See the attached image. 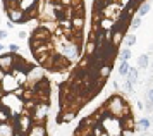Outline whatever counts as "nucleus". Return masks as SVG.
Wrapping results in <instances>:
<instances>
[{
  "label": "nucleus",
  "mask_w": 153,
  "mask_h": 136,
  "mask_svg": "<svg viewBox=\"0 0 153 136\" xmlns=\"http://www.w3.org/2000/svg\"><path fill=\"white\" fill-rule=\"evenodd\" d=\"M150 126H152L150 119H141V121L138 123V128H139V129H148Z\"/></svg>",
  "instance_id": "ddd939ff"
},
{
  "label": "nucleus",
  "mask_w": 153,
  "mask_h": 136,
  "mask_svg": "<svg viewBox=\"0 0 153 136\" xmlns=\"http://www.w3.org/2000/svg\"><path fill=\"white\" fill-rule=\"evenodd\" d=\"M127 81L129 83H132V84H134V83H136V79H138V71H136V69H129V71H127Z\"/></svg>",
  "instance_id": "6e6552de"
},
{
  "label": "nucleus",
  "mask_w": 153,
  "mask_h": 136,
  "mask_svg": "<svg viewBox=\"0 0 153 136\" xmlns=\"http://www.w3.org/2000/svg\"><path fill=\"white\" fill-rule=\"evenodd\" d=\"M150 2H143V4H141V5H139V16H145L146 12H148V10H150Z\"/></svg>",
  "instance_id": "f8f14e48"
},
{
  "label": "nucleus",
  "mask_w": 153,
  "mask_h": 136,
  "mask_svg": "<svg viewBox=\"0 0 153 136\" xmlns=\"http://www.w3.org/2000/svg\"><path fill=\"white\" fill-rule=\"evenodd\" d=\"M139 24H141V19H139V17H136V19L132 21V29H136V28H138Z\"/></svg>",
  "instance_id": "f3484780"
},
{
  "label": "nucleus",
  "mask_w": 153,
  "mask_h": 136,
  "mask_svg": "<svg viewBox=\"0 0 153 136\" xmlns=\"http://www.w3.org/2000/svg\"><path fill=\"white\" fill-rule=\"evenodd\" d=\"M134 43H136V36H134V34H127V36H126V45L132 47Z\"/></svg>",
  "instance_id": "dca6fc26"
},
{
  "label": "nucleus",
  "mask_w": 153,
  "mask_h": 136,
  "mask_svg": "<svg viewBox=\"0 0 153 136\" xmlns=\"http://www.w3.org/2000/svg\"><path fill=\"white\" fill-rule=\"evenodd\" d=\"M127 71H129V64H127V61H122L120 67H119V74L126 76V74H127Z\"/></svg>",
  "instance_id": "9b49d317"
},
{
  "label": "nucleus",
  "mask_w": 153,
  "mask_h": 136,
  "mask_svg": "<svg viewBox=\"0 0 153 136\" xmlns=\"http://www.w3.org/2000/svg\"><path fill=\"white\" fill-rule=\"evenodd\" d=\"M120 40H122V31H117V33H114V36H112V45H117Z\"/></svg>",
  "instance_id": "2eb2a0df"
},
{
  "label": "nucleus",
  "mask_w": 153,
  "mask_h": 136,
  "mask_svg": "<svg viewBox=\"0 0 153 136\" xmlns=\"http://www.w3.org/2000/svg\"><path fill=\"white\" fill-rule=\"evenodd\" d=\"M0 105H2V100H0Z\"/></svg>",
  "instance_id": "5701e85b"
},
{
  "label": "nucleus",
  "mask_w": 153,
  "mask_h": 136,
  "mask_svg": "<svg viewBox=\"0 0 153 136\" xmlns=\"http://www.w3.org/2000/svg\"><path fill=\"white\" fill-rule=\"evenodd\" d=\"M14 61H16V55H12V54L0 55V69H2L4 72H12Z\"/></svg>",
  "instance_id": "7ed1b4c3"
},
{
  "label": "nucleus",
  "mask_w": 153,
  "mask_h": 136,
  "mask_svg": "<svg viewBox=\"0 0 153 136\" xmlns=\"http://www.w3.org/2000/svg\"><path fill=\"white\" fill-rule=\"evenodd\" d=\"M5 135H16V129L10 124H7V121H5V124L4 123L0 124V136H5Z\"/></svg>",
  "instance_id": "0eeeda50"
},
{
  "label": "nucleus",
  "mask_w": 153,
  "mask_h": 136,
  "mask_svg": "<svg viewBox=\"0 0 153 136\" xmlns=\"http://www.w3.org/2000/svg\"><path fill=\"white\" fill-rule=\"evenodd\" d=\"M28 133L29 135H36V136H45L47 135V129H45L43 124H33L31 129H28Z\"/></svg>",
  "instance_id": "39448f33"
},
{
  "label": "nucleus",
  "mask_w": 153,
  "mask_h": 136,
  "mask_svg": "<svg viewBox=\"0 0 153 136\" xmlns=\"http://www.w3.org/2000/svg\"><path fill=\"white\" fill-rule=\"evenodd\" d=\"M0 86L4 91H14L19 88V81L16 79L14 74H4V78L0 79Z\"/></svg>",
  "instance_id": "f03ea898"
},
{
  "label": "nucleus",
  "mask_w": 153,
  "mask_h": 136,
  "mask_svg": "<svg viewBox=\"0 0 153 136\" xmlns=\"http://www.w3.org/2000/svg\"><path fill=\"white\" fill-rule=\"evenodd\" d=\"M105 110L108 112L110 117H115V119H122V117L129 116L127 103H126L124 98H120V96H112L110 100L105 103Z\"/></svg>",
  "instance_id": "f257e3e1"
},
{
  "label": "nucleus",
  "mask_w": 153,
  "mask_h": 136,
  "mask_svg": "<svg viewBox=\"0 0 153 136\" xmlns=\"http://www.w3.org/2000/svg\"><path fill=\"white\" fill-rule=\"evenodd\" d=\"M110 71H112V67L110 66H108V64H107V66H102V67L98 69V76H100V78H107V76L110 74Z\"/></svg>",
  "instance_id": "1a4fd4ad"
},
{
  "label": "nucleus",
  "mask_w": 153,
  "mask_h": 136,
  "mask_svg": "<svg viewBox=\"0 0 153 136\" xmlns=\"http://www.w3.org/2000/svg\"><path fill=\"white\" fill-rule=\"evenodd\" d=\"M5 12L9 14V19L12 21V22H21V21H24V12L22 10H19V9H7Z\"/></svg>",
  "instance_id": "20e7f679"
},
{
  "label": "nucleus",
  "mask_w": 153,
  "mask_h": 136,
  "mask_svg": "<svg viewBox=\"0 0 153 136\" xmlns=\"http://www.w3.org/2000/svg\"><path fill=\"white\" fill-rule=\"evenodd\" d=\"M71 24H72V28L74 29H83V26H84V19H83V16H72L71 17Z\"/></svg>",
  "instance_id": "423d86ee"
},
{
  "label": "nucleus",
  "mask_w": 153,
  "mask_h": 136,
  "mask_svg": "<svg viewBox=\"0 0 153 136\" xmlns=\"http://www.w3.org/2000/svg\"><path fill=\"white\" fill-rule=\"evenodd\" d=\"M129 59H131V50L129 48H124L120 52V61H129Z\"/></svg>",
  "instance_id": "4468645a"
},
{
  "label": "nucleus",
  "mask_w": 153,
  "mask_h": 136,
  "mask_svg": "<svg viewBox=\"0 0 153 136\" xmlns=\"http://www.w3.org/2000/svg\"><path fill=\"white\" fill-rule=\"evenodd\" d=\"M28 36V33H24V31H19V38H26Z\"/></svg>",
  "instance_id": "aec40b11"
},
{
  "label": "nucleus",
  "mask_w": 153,
  "mask_h": 136,
  "mask_svg": "<svg viewBox=\"0 0 153 136\" xmlns=\"http://www.w3.org/2000/svg\"><path fill=\"white\" fill-rule=\"evenodd\" d=\"M2 50H4V45H2V43H0V52H2Z\"/></svg>",
  "instance_id": "4be33fe9"
},
{
  "label": "nucleus",
  "mask_w": 153,
  "mask_h": 136,
  "mask_svg": "<svg viewBox=\"0 0 153 136\" xmlns=\"http://www.w3.org/2000/svg\"><path fill=\"white\" fill-rule=\"evenodd\" d=\"M9 48H10L12 52H17V50H19V47H17V45H14V43H12V45H9Z\"/></svg>",
  "instance_id": "a211bd4d"
},
{
  "label": "nucleus",
  "mask_w": 153,
  "mask_h": 136,
  "mask_svg": "<svg viewBox=\"0 0 153 136\" xmlns=\"http://www.w3.org/2000/svg\"><path fill=\"white\" fill-rule=\"evenodd\" d=\"M148 64H150V57L148 55H141L138 59V67L145 69V67H148Z\"/></svg>",
  "instance_id": "9d476101"
},
{
  "label": "nucleus",
  "mask_w": 153,
  "mask_h": 136,
  "mask_svg": "<svg viewBox=\"0 0 153 136\" xmlns=\"http://www.w3.org/2000/svg\"><path fill=\"white\" fill-rule=\"evenodd\" d=\"M2 72H4V71H2V69H0V79H2V78H4V74H2Z\"/></svg>",
  "instance_id": "412c9836"
},
{
  "label": "nucleus",
  "mask_w": 153,
  "mask_h": 136,
  "mask_svg": "<svg viewBox=\"0 0 153 136\" xmlns=\"http://www.w3.org/2000/svg\"><path fill=\"white\" fill-rule=\"evenodd\" d=\"M4 38H7V31H0V40H4Z\"/></svg>",
  "instance_id": "6ab92c4d"
}]
</instances>
